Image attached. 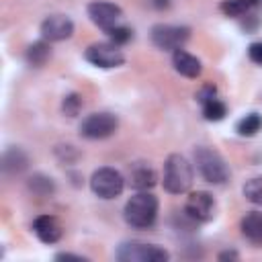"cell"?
Here are the masks:
<instances>
[{"mask_svg":"<svg viewBox=\"0 0 262 262\" xmlns=\"http://www.w3.org/2000/svg\"><path fill=\"white\" fill-rule=\"evenodd\" d=\"M158 209H160L158 199L147 190H139L125 203L123 217H125L127 225L135 227V229H147L156 223Z\"/></svg>","mask_w":262,"mask_h":262,"instance_id":"cell-1","label":"cell"},{"mask_svg":"<svg viewBox=\"0 0 262 262\" xmlns=\"http://www.w3.org/2000/svg\"><path fill=\"white\" fill-rule=\"evenodd\" d=\"M192 158H194L199 174L207 182L223 184V182L229 180V166H227V162L223 160V156L217 149L207 147V145H199V147H194Z\"/></svg>","mask_w":262,"mask_h":262,"instance_id":"cell-2","label":"cell"},{"mask_svg":"<svg viewBox=\"0 0 262 262\" xmlns=\"http://www.w3.org/2000/svg\"><path fill=\"white\" fill-rule=\"evenodd\" d=\"M192 166L180 154H170L164 162V188L170 194H182L192 186Z\"/></svg>","mask_w":262,"mask_h":262,"instance_id":"cell-3","label":"cell"},{"mask_svg":"<svg viewBox=\"0 0 262 262\" xmlns=\"http://www.w3.org/2000/svg\"><path fill=\"white\" fill-rule=\"evenodd\" d=\"M125 188V178L119 170L115 168H98L94 170V174L90 176V190L102 199V201H111V199H117Z\"/></svg>","mask_w":262,"mask_h":262,"instance_id":"cell-4","label":"cell"},{"mask_svg":"<svg viewBox=\"0 0 262 262\" xmlns=\"http://www.w3.org/2000/svg\"><path fill=\"white\" fill-rule=\"evenodd\" d=\"M115 258L119 262H166L170 254L154 244H141V242H125L117 248Z\"/></svg>","mask_w":262,"mask_h":262,"instance_id":"cell-5","label":"cell"},{"mask_svg":"<svg viewBox=\"0 0 262 262\" xmlns=\"http://www.w3.org/2000/svg\"><path fill=\"white\" fill-rule=\"evenodd\" d=\"M188 37H190V29L180 25H154L149 31L151 43L162 51L180 49L188 41Z\"/></svg>","mask_w":262,"mask_h":262,"instance_id":"cell-6","label":"cell"},{"mask_svg":"<svg viewBox=\"0 0 262 262\" xmlns=\"http://www.w3.org/2000/svg\"><path fill=\"white\" fill-rule=\"evenodd\" d=\"M119 129V119L113 113H92L80 123V135L84 139H106Z\"/></svg>","mask_w":262,"mask_h":262,"instance_id":"cell-7","label":"cell"},{"mask_svg":"<svg viewBox=\"0 0 262 262\" xmlns=\"http://www.w3.org/2000/svg\"><path fill=\"white\" fill-rule=\"evenodd\" d=\"M84 57H86V61H90L92 66L102 68V70L119 68L125 61L123 51L119 49V45H113V43H92L86 47Z\"/></svg>","mask_w":262,"mask_h":262,"instance_id":"cell-8","label":"cell"},{"mask_svg":"<svg viewBox=\"0 0 262 262\" xmlns=\"http://www.w3.org/2000/svg\"><path fill=\"white\" fill-rule=\"evenodd\" d=\"M184 213L196 223L211 221L215 217V199H213V194L207 192V190L190 192L188 199H186V205H184Z\"/></svg>","mask_w":262,"mask_h":262,"instance_id":"cell-9","label":"cell"},{"mask_svg":"<svg viewBox=\"0 0 262 262\" xmlns=\"http://www.w3.org/2000/svg\"><path fill=\"white\" fill-rule=\"evenodd\" d=\"M88 16L96 27H100L102 31H108V29L119 25V20L123 16V10L113 2L94 0V2L88 4Z\"/></svg>","mask_w":262,"mask_h":262,"instance_id":"cell-10","label":"cell"},{"mask_svg":"<svg viewBox=\"0 0 262 262\" xmlns=\"http://www.w3.org/2000/svg\"><path fill=\"white\" fill-rule=\"evenodd\" d=\"M74 35V23L66 14H51L41 23V37L49 43L66 41Z\"/></svg>","mask_w":262,"mask_h":262,"instance_id":"cell-11","label":"cell"},{"mask_svg":"<svg viewBox=\"0 0 262 262\" xmlns=\"http://www.w3.org/2000/svg\"><path fill=\"white\" fill-rule=\"evenodd\" d=\"M33 231H35V235H37L43 244H55V242H59L61 235H63L61 223H59L53 215H39V217L33 221Z\"/></svg>","mask_w":262,"mask_h":262,"instance_id":"cell-12","label":"cell"},{"mask_svg":"<svg viewBox=\"0 0 262 262\" xmlns=\"http://www.w3.org/2000/svg\"><path fill=\"white\" fill-rule=\"evenodd\" d=\"M172 66H174V70H176L180 76H184V78H199L201 72H203L201 59L194 57L192 53L184 51L182 47L172 53Z\"/></svg>","mask_w":262,"mask_h":262,"instance_id":"cell-13","label":"cell"},{"mask_svg":"<svg viewBox=\"0 0 262 262\" xmlns=\"http://www.w3.org/2000/svg\"><path fill=\"white\" fill-rule=\"evenodd\" d=\"M239 229H242V235L248 242H252L256 246H262V213L248 211L239 221Z\"/></svg>","mask_w":262,"mask_h":262,"instance_id":"cell-14","label":"cell"},{"mask_svg":"<svg viewBox=\"0 0 262 262\" xmlns=\"http://www.w3.org/2000/svg\"><path fill=\"white\" fill-rule=\"evenodd\" d=\"M29 168V156L20 147H8L2 156V170L6 174H20Z\"/></svg>","mask_w":262,"mask_h":262,"instance_id":"cell-15","label":"cell"},{"mask_svg":"<svg viewBox=\"0 0 262 262\" xmlns=\"http://www.w3.org/2000/svg\"><path fill=\"white\" fill-rule=\"evenodd\" d=\"M156 180H158V176L147 164H135L129 172V182L135 190H147L156 184Z\"/></svg>","mask_w":262,"mask_h":262,"instance_id":"cell-16","label":"cell"},{"mask_svg":"<svg viewBox=\"0 0 262 262\" xmlns=\"http://www.w3.org/2000/svg\"><path fill=\"white\" fill-rule=\"evenodd\" d=\"M51 57V47H49V41L41 39V41H35L27 47V53H25V59L29 66L33 68H41L47 63V59Z\"/></svg>","mask_w":262,"mask_h":262,"instance_id":"cell-17","label":"cell"},{"mask_svg":"<svg viewBox=\"0 0 262 262\" xmlns=\"http://www.w3.org/2000/svg\"><path fill=\"white\" fill-rule=\"evenodd\" d=\"M27 188L35 196H51L55 192V182H53V178H49L45 174H33L27 180Z\"/></svg>","mask_w":262,"mask_h":262,"instance_id":"cell-18","label":"cell"},{"mask_svg":"<svg viewBox=\"0 0 262 262\" xmlns=\"http://www.w3.org/2000/svg\"><path fill=\"white\" fill-rule=\"evenodd\" d=\"M260 2H262V0H223V2H221V12H223L225 16L237 18V16L248 14V12H250L252 8H256Z\"/></svg>","mask_w":262,"mask_h":262,"instance_id":"cell-19","label":"cell"},{"mask_svg":"<svg viewBox=\"0 0 262 262\" xmlns=\"http://www.w3.org/2000/svg\"><path fill=\"white\" fill-rule=\"evenodd\" d=\"M260 129H262V117H260L258 113H250V115L242 117V119L237 121V125H235V131H237L239 135H244V137H252V135H256Z\"/></svg>","mask_w":262,"mask_h":262,"instance_id":"cell-20","label":"cell"},{"mask_svg":"<svg viewBox=\"0 0 262 262\" xmlns=\"http://www.w3.org/2000/svg\"><path fill=\"white\" fill-rule=\"evenodd\" d=\"M225 115H227V106H225V102L223 100H219L217 96H213V98H209L207 102H203V117L207 119V121H221V119H225Z\"/></svg>","mask_w":262,"mask_h":262,"instance_id":"cell-21","label":"cell"},{"mask_svg":"<svg viewBox=\"0 0 262 262\" xmlns=\"http://www.w3.org/2000/svg\"><path fill=\"white\" fill-rule=\"evenodd\" d=\"M244 196L254 203V205H262V176H256V178H250L246 184H244Z\"/></svg>","mask_w":262,"mask_h":262,"instance_id":"cell-22","label":"cell"},{"mask_svg":"<svg viewBox=\"0 0 262 262\" xmlns=\"http://www.w3.org/2000/svg\"><path fill=\"white\" fill-rule=\"evenodd\" d=\"M82 106H84V100H82V96L76 94V92L66 94L63 100H61V111H63V115H68V117H78V113L82 111Z\"/></svg>","mask_w":262,"mask_h":262,"instance_id":"cell-23","label":"cell"},{"mask_svg":"<svg viewBox=\"0 0 262 262\" xmlns=\"http://www.w3.org/2000/svg\"><path fill=\"white\" fill-rule=\"evenodd\" d=\"M104 33L108 35L111 43H113V45H119V47L125 45V43H129V41L133 39V31H131L129 27H123V25H117V27L104 31Z\"/></svg>","mask_w":262,"mask_h":262,"instance_id":"cell-24","label":"cell"},{"mask_svg":"<svg viewBox=\"0 0 262 262\" xmlns=\"http://www.w3.org/2000/svg\"><path fill=\"white\" fill-rule=\"evenodd\" d=\"M55 156H57V160L63 162V164H74V162L80 158V151H78L74 145L66 143V145H57V147H55Z\"/></svg>","mask_w":262,"mask_h":262,"instance_id":"cell-25","label":"cell"},{"mask_svg":"<svg viewBox=\"0 0 262 262\" xmlns=\"http://www.w3.org/2000/svg\"><path fill=\"white\" fill-rule=\"evenodd\" d=\"M248 57H250L254 63L262 66V41L250 43V47H248Z\"/></svg>","mask_w":262,"mask_h":262,"instance_id":"cell-26","label":"cell"},{"mask_svg":"<svg viewBox=\"0 0 262 262\" xmlns=\"http://www.w3.org/2000/svg\"><path fill=\"white\" fill-rule=\"evenodd\" d=\"M215 92H217V90H215V86H213V84H205V86L196 92V100L203 104V102H207L209 98H213V96H215Z\"/></svg>","mask_w":262,"mask_h":262,"instance_id":"cell-27","label":"cell"},{"mask_svg":"<svg viewBox=\"0 0 262 262\" xmlns=\"http://www.w3.org/2000/svg\"><path fill=\"white\" fill-rule=\"evenodd\" d=\"M55 260H78V262H84L86 258H84V256H78V254H70V252H61V254H55Z\"/></svg>","mask_w":262,"mask_h":262,"instance_id":"cell-28","label":"cell"},{"mask_svg":"<svg viewBox=\"0 0 262 262\" xmlns=\"http://www.w3.org/2000/svg\"><path fill=\"white\" fill-rule=\"evenodd\" d=\"M237 258H239V256H237V252H233V250H231V252L227 250V252H221V254H219V260H237Z\"/></svg>","mask_w":262,"mask_h":262,"instance_id":"cell-29","label":"cell"},{"mask_svg":"<svg viewBox=\"0 0 262 262\" xmlns=\"http://www.w3.org/2000/svg\"><path fill=\"white\" fill-rule=\"evenodd\" d=\"M151 4L162 10V8H168V6H170V0H151Z\"/></svg>","mask_w":262,"mask_h":262,"instance_id":"cell-30","label":"cell"}]
</instances>
